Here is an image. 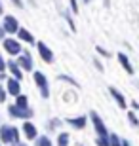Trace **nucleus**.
Listing matches in <instances>:
<instances>
[{
	"mask_svg": "<svg viewBox=\"0 0 139 146\" xmlns=\"http://www.w3.org/2000/svg\"><path fill=\"white\" fill-rule=\"evenodd\" d=\"M4 36V31H2V27H0V38Z\"/></svg>",
	"mask_w": 139,
	"mask_h": 146,
	"instance_id": "28",
	"label": "nucleus"
},
{
	"mask_svg": "<svg viewBox=\"0 0 139 146\" xmlns=\"http://www.w3.org/2000/svg\"><path fill=\"white\" fill-rule=\"evenodd\" d=\"M17 36L21 38V40H25V42H32V36L29 31H25V29H17Z\"/></svg>",
	"mask_w": 139,
	"mask_h": 146,
	"instance_id": "13",
	"label": "nucleus"
},
{
	"mask_svg": "<svg viewBox=\"0 0 139 146\" xmlns=\"http://www.w3.org/2000/svg\"><path fill=\"white\" fill-rule=\"evenodd\" d=\"M8 91L11 93V95H19V84H17V80H13V78H11L10 82H8Z\"/></svg>",
	"mask_w": 139,
	"mask_h": 146,
	"instance_id": "9",
	"label": "nucleus"
},
{
	"mask_svg": "<svg viewBox=\"0 0 139 146\" xmlns=\"http://www.w3.org/2000/svg\"><path fill=\"white\" fill-rule=\"evenodd\" d=\"M118 59H120V63L124 65V68H126L130 74H134V68L130 66V61H128V57H126V55H124V53H118Z\"/></svg>",
	"mask_w": 139,
	"mask_h": 146,
	"instance_id": "11",
	"label": "nucleus"
},
{
	"mask_svg": "<svg viewBox=\"0 0 139 146\" xmlns=\"http://www.w3.org/2000/svg\"><path fill=\"white\" fill-rule=\"evenodd\" d=\"M0 70H4V59H2V55H0Z\"/></svg>",
	"mask_w": 139,
	"mask_h": 146,
	"instance_id": "25",
	"label": "nucleus"
},
{
	"mask_svg": "<svg viewBox=\"0 0 139 146\" xmlns=\"http://www.w3.org/2000/svg\"><path fill=\"white\" fill-rule=\"evenodd\" d=\"M57 146H69V135L67 133H61L57 137Z\"/></svg>",
	"mask_w": 139,
	"mask_h": 146,
	"instance_id": "16",
	"label": "nucleus"
},
{
	"mask_svg": "<svg viewBox=\"0 0 139 146\" xmlns=\"http://www.w3.org/2000/svg\"><path fill=\"white\" fill-rule=\"evenodd\" d=\"M128 118H130V121H132L134 125H137V118H135V114H134V112H128Z\"/></svg>",
	"mask_w": 139,
	"mask_h": 146,
	"instance_id": "20",
	"label": "nucleus"
},
{
	"mask_svg": "<svg viewBox=\"0 0 139 146\" xmlns=\"http://www.w3.org/2000/svg\"><path fill=\"white\" fill-rule=\"evenodd\" d=\"M15 108H21V110H25V108H27V97H25V95H17Z\"/></svg>",
	"mask_w": 139,
	"mask_h": 146,
	"instance_id": "14",
	"label": "nucleus"
},
{
	"mask_svg": "<svg viewBox=\"0 0 139 146\" xmlns=\"http://www.w3.org/2000/svg\"><path fill=\"white\" fill-rule=\"evenodd\" d=\"M4 99H6V91L0 87V101H4Z\"/></svg>",
	"mask_w": 139,
	"mask_h": 146,
	"instance_id": "22",
	"label": "nucleus"
},
{
	"mask_svg": "<svg viewBox=\"0 0 139 146\" xmlns=\"http://www.w3.org/2000/svg\"><path fill=\"white\" fill-rule=\"evenodd\" d=\"M4 48H6V51H8V53H11V55H15V53H19V51H21L19 42H17V40H11V38L4 40Z\"/></svg>",
	"mask_w": 139,
	"mask_h": 146,
	"instance_id": "3",
	"label": "nucleus"
},
{
	"mask_svg": "<svg viewBox=\"0 0 139 146\" xmlns=\"http://www.w3.org/2000/svg\"><path fill=\"white\" fill-rule=\"evenodd\" d=\"M122 146H130V142L128 141H122Z\"/></svg>",
	"mask_w": 139,
	"mask_h": 146,
	"instance_id": "26",
	"label": "nucleus"
},
{
	"mask_svg": "<svg viewBox=\"0 0 139 146\" xmlns=\"http://www.w3.org/2000/svg\"><path fill=\"white\" fill-rule=\"evenodd\" d=\"M8 66H10L11 74H13V76H15V78H17V80H19V78H21V70L17 68V63H13V61H11V63H10V65H8Z\"/></svg>",
	"mask_w": 139,
	"mask_h": 146,
	"instance_id": "17",
	"label": "nucleus"
},
{
	"mask_svg": "<svg viewBox=\"0 0 139 146\" xmlns=\"http://www.w3.org/2000/svg\"><path fill=\"white\" fill-rule=\"evenodd\" d=\"M91 119H93V125H95V129H97V133L101 135V139L105 135H107V129H105V125H103V121H101V118L97 116L95 112H91Z\"/></svg>",
	"mask_w": 139,
	"mask_h": 146,
	"instance_id": "5",
	"label": "nucleus"
},
{
	"mask_svg": "<svg viewBox=\"0 0 139 146\" xmlns=\"http://www.w3.org/2000/svg\"><path fill=\"white\" fill-rule=\"evenodd\" d=\"M19 146H25V144H19Z\"/></svg>",
	"mask_w": 139,
	"mask_h": 146,
	"instance_id": "29",
	"label": "nucleus"
},
{
	"mask_svg": "<svg viewBox=\"0 0 139 146\" xmlns=\"http://www.w3.org/2000/svg\"><path fill=\"white\" fill-rule=\"evenodd\" d=\"M38 49H40V55H42L44 61H48V63H52V61H54V53L50 51V48L44 42H38Z\"/></svg>",
	"mask_w": 139,
	"mask_h": 146,
	"instance_id": "6",
	"label": "nucleus"
},
{
	"mask_svg": "<svg viewBox=\"0 0 139 146\" xmlns=\"http://www.w3.org/2000/svg\"><path fill=\"white\" fill-rule=\"evenodd\" d=\"M109 91H111L112 95H114V99H116V103L120 104V106H126V99L122 97V93H118L116 89H114V87H111V89H109Z\"/></svg>",
	"mask_w": 139,
	"mask_h": 146,
	"instance_id": "12",
	"label": "nucleus"
},
{
	"mask_svg": "<svg viewBox=\"0 0 139 146\" xmlns=\"http://www.w3.org/2000/svg\"><path fill=\"white\" fill-rule=\"evenodd\" d=\"M10 114L11 116H17V118H31L32 116V112L29 108L21 110V108H15V106H10Z\"/></svg>",
	"mask_w": 139,
	"mask_h": 146,
	"instance_id": "8",
	"label": "nucleus"
},
{
	"mask_svg": "<svg viewBox=\"0 0 139 146\" xmlns=\"http://www.w3.org/2000/svg\"><path fill=\"white\" fill-rule=\"evenodd\" d=\"M71 6H73V11H78V8H76V0H71Z\"/></svg>",
	"mask_w": 139,
	"mask_h": 146,
	"instance_id": "23",
	"label": "nucleus"
},
{
	"mask_svg": "<svg viewBox=\"0 0 139 146\" xmlns=\"http://www.w3.org/2000/svg\"><path fill=\"white\" fill-rule=\"evenodd\" d=\"M69 123L80 129V127H84V125H86V118H82V116H80V118H71V119H69Z\"/></svg>",
	"mask_w": 139,
	"mask_h": 146,
	"instance_id": "15",
	"label": "nucleus"
},
{
	"mask_svg": "<svg viewBox=\"0 0 139 146\" xmlns=\"http://www.w3.org/2000/svg\"><path fill=\"white\" fill-rule=\"evenodd\" d=\"M0 78H2V74H0Z\"/></svg>",
	"mask_w": 139,
	"mask_h": 146,
	"instance_id": "30",
	"label": "nucleus"
},
{
	"mask_svg": "<svg viewBox=\"0 0 139 146\" xmlns=\"http://www.w3.org/2000/svg\"><path fill=\"white\" fill-rule=\"evenodd\" d=\"M36 146H52V144H50L48 137H40V139L36 141Z\"/></svg>",
	"mask_w": 139,
	"mask_h": 146,
	"instance_id": "18",
	"label": "nucleus"
},
{
	"mask_svg": "<svg viewBox=\"0 0 139 146\" xmlns=\"http://www.w3.org/2000/svg\"><path fill=\"white\" fill-rule=\"evenodd\" d=\"M34 80H36L38 87H40V91H42V97H50V89L46 86V78H44L42 72H34Z\"/></svg>",
	"mask_w": 139,
	"mask_h": 146,
	"instance_id": "2",
	"label": "nucleus"
},
{
	"mask_svg": "<svg viewBox=\"0 0 139 146\" xmlns=\"http://www.w3.org/2000/svg\"><path fill=\"white\" fill-rule=\"evenodd\" d=\"M17 29H19V25H17L15 17L8 15L4 19V29H2V31H8V33H17Z\"/></svg>",
	"mask_w": 139,
	"mask_h": 146,
	"instance_id": "4",
	"label": "nucleus"
},
{
	"mask_svg": "<svg viewBox=\"0 0 139 146\" xmlns=\"http://www.w3.org/2000/svg\"><path fill=\"white\" fill-rule=\"evenodd\" d=\"M23 129H25V135H27V139H34V137H36V129H34V125L32 123H25L23 125Z\"/></svg>",
	"mask_w": 139,
	"mask_h": 146,
	"instance_id": "10",
	"label": "nucleus"
},
{
	"mask_svg": "<svg viewBox=\"0 0 139 146\" xmlns=\"http://www.w3.org/2000/svg\"><path fill=\"white\" fill-rule=\"evenodd\" d=\"M109 141H111V142H109L111 146H120V141H118L116 135H111V137H109Z\"/></svg>",
	"mask_w": 139,
	"mask_h": 146,
	"instance_id": "19",
	"label": "nucleus"
},
{
	"mask_svg": "<svg viewBox=\"0 0 139 146\" xmlns=\"http://www.w3.org/2000/svg\"><path fill=\"white\" fill-rule=\"evenodd\" d=\"M13 2H15L17 6H21V0H13Z\"/></svg>",
	"mask_w": 139,
	"mask_h": 146,
	"instance_id": "27",
	"label": "nucleus"
},
{
	"mask_svg": "<svg viewBox=\"0 0 139 146\" xmlns=\"http://www.w3.org/2000/svg\"><path fill=\"white\" fill-rule=\"evenodd\" d=\"M97 146H109V141H107V139H97Z\"/></svg>",
	"mask_w": 139,
	"mask_h": 146,
	"instance_id": "21",
	"label": "nucleus"
},
{
	"mask_svg": "<svg viewBox=\"0 0 139 146\" xmlns=\"http://www.w3.org/2000/svg\"><path fill=\"white\" fill-rule=\"evenodd\" d=\"M0 137H2V141L4 142H19V133H17V129L15 127H2L0 129Z\"/></svg>",
	"mask_w": 139,
	"mask_h": 146,
	"instance_id": "1",
	"label": "nucleus"
},
{
	"mask_svg": "<svg viewBox=\"0 0 139 146\" xmlns=\"http://www.w3.org/2000/svg\"><path fill=\"white\" fill-rule=\"evenodd\" d=\"M17 66H23V68H27V70H31V68H32V61H31V53H29V51H25L23 57H19Z\"/></svg>",
	"mask_w": 139,
	"mask_h": 146,
	"instance_id": "7",
	"label": "nucleus"
},
{
	"mask_svg": "<svg viewBox=\"0 0 139 146\" xmlns=\"http://www.w3.org/2000/svg\"><path fill=\"white\" fill-rule=\"evenodd\" d=\"M97 51H99V53H101V55H109V51H105V49H103V48H97Z\"/></svg>",
	"mask_w": 139,
	"mask_h": 146,
	"instance_id": "24",
	"label": "nucleus"
}]
</instances>
